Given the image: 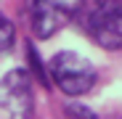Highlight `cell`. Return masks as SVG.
I'll use <instances>...</instances> for the list:
<instances>
[{
  "mask_svg": "<svg viewBox=\"0 0 122 119\" xmlns=\"http://www.w3.org/2000/svg\"><path fill=\"white\" fill-rule=\"evenodd\" d=\"M74 21L104 50L122 45V0H77Z\"/></svg>",
  "mask_w": 122,
  "mask_h": 119,
  "instance_id": "1",
  "label": "cell"
},
{
  "mask_svg": "<svg viewBox=\"0 0 122 119\" xmlns=\"http://www.w3.org/2000/svg\"><path fill=\"white\" fill-rule=\"evenodd\" d=\"M48 82H53L64 95L69 98H80L93 90V85L98 82V71L88 58L77 56L74 50H61L51 58L48 64Z\"/></svg>",
  "mask_w": 122,
  "mask_h": 119,
  "instance_id": "2",
  "label": "cell"
},
{
  "mask_svg": "<svg viewBox=\"0 0 122 119\" xmlns=\"http://www.w3.org/2000/svg\"><path fill=\"white\" fill-rule=\"evenodd\" d=\"M35 85L27 69H11L0 79V119H32Z\"/></svg>",
  "mask_w": 122,
  "mask_h": 119,
  "instance_id": "3",
  "label": "cell"
},
{
  "mask_svg": "<svg viewBox=\"0 0 122 119\" xmlns=\"http://www.w3.org/2000/svg\"><path fill=\"white\" fill-rule=\"evenodd\" d=\"M72 13L61 0H29V27L37 40H48L69 24Z\"/></svg>",
  "mask_w": 122,
  "mask_h": 119,
  "instance_id": "4",
  "label": "cell"
},
{
  "mask_svg": "<svg viewBox=\"0 0 122 119\" xmlns=\"http://www.w3.org/2000/svg\"><path fill=\"white\" fill-rule=\"evenodd\" d=\"M13 43H16V27H13L11 19L0 11V56L8 53L13 48Z\"/></svg>",
  "mask_w": 122,
  "mask_h": 119,
  "instance_id": "5",
  "label": "cell"
},
{
  "mask_svg": "<svg viewBox=\"0 0 122 119\" xmlns=\"http://www.w3.org/2000/svg\"><path fill=\"white\" fill-rule=\"evenodd\" d=\"M66 116H69V119H98L90 109L80 106V103H69V106H66Z\"/></svg>",
  "mask_w": 122,
  "mask_h": 119,
  "instance_id": "6",
  "label": "cell"
}]
</instances>
